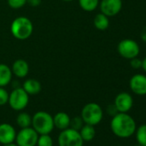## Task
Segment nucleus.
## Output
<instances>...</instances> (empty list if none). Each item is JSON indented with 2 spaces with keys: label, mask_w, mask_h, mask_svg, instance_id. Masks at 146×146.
I'll return each instance as SVG.
<instances>
[{
  "label": "nucleus",
  "mask_w": 146,
  "mask_h": 146,
  "mask_svg": "<svg viewBox=\"0 0 146 146\" xmlns=\"http://www.w3.org/2000/svg\"><path fill=\"white\" fill-rule=\"evenodd\" d=\"M80 8L87 12H92L99 6L100 0H78Z\"/></svg>",
  "instance_id": "19"
},
{
  "label": "nucleus",
  "mask_w": 146,
  "mask_h": 146,
  "mask_svg": "<svg viewBox=\"0 0 146 146\" xmlns=\"http://www.w3.org/2000/svg\"><path fill=\"white\" fill-rule=\"evenodd\" d=\"M135 146H141V145H139V144H137V145H135Z\"/></svg>",
  "instance_id": "33"
},
{
  "label": "nucleus",
  "mask_w": 146,
  "mask_h": 146,
  "mask_svg": "<svg viewBox=\"0 0 146 146\" xmlns=\"http://www.w3.org/2000/svg\"><path fill=\"white\" fill-rule=\"evenodd\" d=\"M12 74L18 78H24L28 76L29 72V63L22 58L17 59L11 66Z\"/></svg>",
  "instance_id": "13"
},
{
  "label": "nucleus",
  "mask_w": 146,
  "mask_h": 146,
  "mask_svg": "<svg viewBox=\"0 0 146 146\" xmlns=\"http://www.w3.org/2000/svg\"><path fill=\"white\" fill-rule=\"evenodd\" d=\"M142 68L146 72V57L142 60Z\"/></svg>",
  "instance_id": "30"
},
{
  "label": "nucleus",
  "mask_w": 146,
  "mask_h": 146,
  "mask_svg": "<svg viewBox=\"0 0 146 146\" xmlns=\"http://www.w3.org/2000/svg\"><path fill=\"white\" fill-rule=\"evenodd\" d=\"M107 112H108V113L110 115V116H114L115 114H117L119 112H118V110H117V108H115V106H114V104H111V105H109L108 108H107Z\"/></svg>",
  "instance_id": "27"
},
{
  "label": "nucleus",
  "mask_w": 146,
  "mask_h": 146,
  "mask_svg": "<svg viewBox=\"0 0 146 146\" xmlns=\"http://www.w3.org/2000/svg\"><path fill=\"white\" fill-rule=\"evenodd\" d=\"M29 102V96L23 89V87L13 89V90L9 95L8 104L15 111H23L27 108Z\"/></svg>",
  "instance_id": "5"
},
{
  "label": "nucleus",
  "mask_w": 146,
  "mask_h": 146,
  "mask_svg": "<svg viewBox=\"0 0 146 146\" xmlns=\"http://www.w3.org/2000/svg\"><path fill=\"white\" fill-rule=\"evenodd\" d=\"M39 134L36 131L29 126L26 128H21L17 133L16 142L18 146H36Z\"/></svg>",
  "instance_id": "8"
},
{
  "label": "nucleus",
  "mask_w": 146,
  "mask_h": 146,
  "mask_svg": "<svg viewBox=\"0 0 146 146\" xmlns=\"http://www.w3.org/2000/svg\"><path fill=\"white\" fill-rule=\"evenodd\" d=\"M34 31V26L31 20L26 17H19L15 18L11 25V35L19 40L29 39Z\"/></svg>",
  "instance_id": "2"
},
{
  "label": "nucleus",
  "mask_w": 146,
  "mask_h": 146,
  "mask_svg": "<svg viewBox=\"0 0 146 146\" xmlns=\"http://www.w3.org/2000/svg\"><path fill=\"white\" fill-rule=\"evenodd\" d=\"M94 26L100 31H104L109 27V17L103 13H99L94 17Z\"/></svg>",
  "instance_id": "17"
},
{
  "label": "nucleus",
  "mask_w": 146,
  "mask_h": 146,
  "mask_svg": "<svg viewBox=\"0 0 146 146\" xmlns=\"http://www.w3.org/2000/svg\"><path fill=\"white\" fill-rule=\"evenodd\" d=\"M11 68L5 64H0V87H6L12 80Z\"/></svg>",
  "instance_id": "16"
},
{
  "label": "nucleus",
  "mask_w": 146,
  "mask_h": 146,
  "mask_svg": "<svg viewBox=\"0 0 146 146\" xmlns=\"http://www.w3.org/2000/svg\"><path fill=\"white\" fill-rule=\"evenodd\" d=\"M84 143L79 131L70 127L61 131L58 137V146H84Z\"/></svg>",
  "instance_id": "6"
},
{
  "label": "nucleus",
  "mask_w": 146,
  "mask_h": 146,
  "mask_svg": "<svg viewBox=\"0 0 146 146\" xmlns=\"http://www.w3.org/2000/svg\"><path fill=\"white\" fill-rule=\"evenodd\" d=\"M101 12L108 17L118 15L122 9V0H102L99 4Z\"/></svg>",
  "instance_id": "9"
},
{
  "label": "nucleus",
  "mask_w": 146,
  "mask_h": 146,
  "mask_svg": "<svg viewBox=\"0 0 146 146\" xmlns=\"http://www.w3.org/2000/svg\"><path fill=\"white\" fill-rule=\"evenodd\" d=\"M17 124L20 128L29 127L32 125V116L26 112H21L17 117Z\"/></svg>",
  "instance_id": "20"
},
{
  "label": "nucleus",
  "mask_w": 146,
  "mask_h": 146,
  "mask_svg": "<svg viewBox=\"0 0 146 146\" xmlns=\"http://www.w3.org/2000/svg\"><path fill=\"white\" fill-rule=\"evenodd\" d=\"M41 84L34 78H29L23 84V89L29 94V96H35L41 91Z\"/></svg>",
  "instance_id": "15"
},
{
  "label": "nucleus",
  "mask_w": 146,
  "mask_h": 146,
  "mask_svg": "<svg viewBox=\"0 0 146 146\" xmlns=\"http://www.w3.org/2000/svg\"><path fill=\"white\" fill-rule=\"evenodd\" d=\"M36 146H53V140L49 134L39 135Z\"/></svg>",
  "instance_id": "22"
},
{
  "label": "nucleus",
  "mask_w": 146,
  "mask_h": 146,
  "mask_svg": "<svg viewBox=\"0 0 146 146\" xmlns=\"http://www.w3.org/2000/svg\"><path fill=\"white\" fill-rule=\"evenodd\" d=\"M81 118L84 124L96 125L103 119V110L102 107L96 102H90L84 106L81 111Z\"/></svg>",
  "instance_id": "4"
},
{
  "label": "nucleus",
  "mask_w": 146,
  "mask_h": 146,
  "mask_svg": "<svg viewBox=\"0 0 146 146\" xmlns=\"http://www.w3.org/2000/svg\"><path fill=\"white\" fill-rule=\"evenodd\" d=\"M7 4L11 9L18 10L27 4V0H7Z\"/></svg>",
  "instance_id": "24"
},
{
  "label": "nucleus",
  "mask_w": 146,
  "mask_h": 146,
  "mask_svg": "<svg viewBox=\"0 0 146 146\" xmlns=\"http://www.w3.org/2000/svg\"><path fill=\"white\" fill-rule=\"evenodd\" d=\"M62 1H64V2H72V1H74V0H62Z\"/></svg>",
  "instance_id": "32"
},
{
  "label": "nucleus",
  "mask_w": 146,
  "mask_h": 146,
  "mask_svg": "<svg viewBox=\"0 0 146 146\" xmlns=\"http://www.w3.org/2000/svg\"><path fill=\"white\" fill-rule=\"evenodd\" d=\"M119 54L126 59H131L138 56L140 48L137 41L131 39H125L119 41L117 46Z\"/></svg>",
  "instance_id": "7"
},
{
  "label": "nucleus",
  "mask_w": 146,
  "mask_h": 146,
  "mask_svg": "<svg viewBox=\"0 0 146 146\" xmlns=\"http://www.w3.org/2000/svg\"><path fill=\"white\" fill-rule=\"evenodd\" d=\"M53 117V124L54 127L58 128L60 131L67 129L70 127V118L69 114L65 112H58Z\"/></svg>",
  "instance_id": "14"
},
{
  "label": "nucleus",
  "mask_w": 146,
  "mask_h": 146,
  "mask_svg": "<svg viewBox=\"0 0 146 146\" xmlns=\"http://www.w3.org/2000/svg\"><path fill=\"white\" fill-rule=\"evenodd\" d=\"M27 4L32 7H38L41 4V0H27Z\"/></svg>",
  "instance_id": "28"
},
{
  "label": "nucleus",
  "mask_w": 146,
  "mask_h": 146,
  "mask_svg": "<svg viewBox=\"0 0 146 146\" xmlns=\"http://www.w3.org/2000/svg\"><path fill=\"white\" fill-rule=\"evenodd\" d=\"M110 128L116 137L128 138L135 134L137 125L135 119L127 113H118L112 117Z\"/></svg>",
  "instance_id": "1"
},
{
  "label": "nucleus",
  "mask_w": 146,
  "mask_h": 146,
  "mask_svg": "<svg viewBox=\"0 0 146 146\" xmlns=\"http://www.w3.org/2000/svg\"><path fill=\"white\" fill-rule=\"evenodd\" d=\"M3 146H18V145L15 143H7V144H3Z\"/></svg>",
  "instance_id": "31"
},
{
  "label": "nucleus",
  "mask_w": 146,
  "mask_h": 146,
  "mask_svg": "<svg viewBox=\"0 0 146 146\" xmlns=\"http://www.w3.org/2000/svg\"><path fill=\"white\" fill-rule=\"evenodd\" d=\"M130 89L137 96L146 95V76L143 74H135L130 79Z\"/></svg>",
  "instance_id": "11"
},
{
  "label": "nucleus",
  "mask_w": 146,
  "mask_h": 146,
  "mask_svg": "<svg viewBox=\"0 0 146 146\" xmlns=\"http://www.w3.org/2000/svg\"><path fill=\"white\" fill-rule=\"evenodd\" d=\"M119 113H128L133 106V98L127 92L118 94L113 102Z\"/></svg>",
  "instance_id": "10"
},
{
  "label": "nucleus",
  "mask_w": 146,
  "mask_h": 146,
  "mask_svg": "<svg viewBox=\"0 0 146 146\" xmlns=\"http://www.w3.org/2000/svg\"><path fill=\"white\" fill-rule=\"evenodd\" d=\"M17 137V131L14 126L9 123L0 124V143L7 144L14 143Z\"/></svg>",
  "instance_id": "12"
},
{
  "label": "nucleus",
  "mask_w": 146,
  "mask_h": 146,
  "mask_svg": "<svg viewBox=\"0 0 146 146\" xmlns=\"http://www.w3.org/2000/svg\"><path fill=\"white\" fill-rule=\"evenodd\" d=\"M140 38L144 43H146V26L142 29L140 33Z\"/></svg>",
  "instance_id": "29"
},
{
  "label": "nucleus",
  "mask_w": 146,
  "mask_h": 146,
  "mask_svg": "<svg viewBox=\"0 0 146 146\" xmlns=\"http://www.w3.org/2000/svg\"><path fill=\"white\" fill-rule=\"evenodd\" d=\"M137 144L146 146V124L139 125L135 131Z\"/></svg>",
  "instance_id": "21"
},
{
  "label": "nucleus",
  "mask_w": 146,
  "mask_h": 146,
  "mask_svg": "<svg viewBox=\"0 0 146 146\" xmlns=\"http://www.w3.org/2000/svg\"><path fill=\"white\" fill-rule=\"evenodd\" d=\"M119 146H121V145H119Z\"/></svg>",
  "instance_id": "34"
},
{
  "label": "nucleus",
  "mask_w": 146,
  "mask_h": 146,
  "mask_svg": "<svg viewBox=\"0 0 146 146\" xmlns=\"http://www.w3.org/2000/svg\"><path fill=\"white\" fill-rule=\"evenodd\" d=\"M32 127L39 135L50 134L53 128V117L46 111H38L32 116Z\"/></svg>",
  "instance_id": "3"
},
{
  "label": "nucleus",
  "mask_w": 146,
  "mask_h": 146,
  "mask_svg": "<svg viewBox=\"0 0 146 146\" xmlns=\"http://www.w3.org/2000/svg\"><path fill=\"white\" fill-rule=\"evenodd\" d=\"M10 93L5 89V87H0V106H5L8 103Z\"/></svg>",
  "instance_id": "25"
},
{
  "label": "nucleus",
  "mask_w": 146,
  "mask_h": 146,
  "mask_svg": "<svg viewBox=\"0 0 146 146\" xmlns=\"http://www.w3.org/2000/svg\"><path fill=\"white\" fill-rule=\"evenodd\" d=\"M130 60H131L130 64H131V68L136 69V70L142 68V60H141L140 58H138L137 57L133 58H131V59H130Z\"/></svg>",
  "instance_id": "26"
},
{
  "label": "nucleus",
  "mask_w": 146,
  "mask_h": 146,
  "mask_svg": "<svg viewBox=\"0 0 146 146\" xmlns=\"http://www.w3.org/2000/svg\"><path fill=\"white\" fill-rule=\"evenodd\" d=\"M79 133L84 142H90L94 139L96 134V131L94 125L84 124L83 127L79 130Z\"/></svg>",
  "instance_id": "18"
},
{
  "label": "nucleus",
  "mask_w": 146,
  "mask_h": 146,
  "mask_svg": "<svg viewBox=\"0 0 146 146\" xmlns=\"http://www.w3.org/2000/svg\"><path fill=\"white\" fill-rule=\"evenodd\" d=\"M84 125V122L83 120V119L80 117H74L73 119H70V127L74 129V130H77V131H79L83 125Z\"/></svg>",
  "instance_id": "23"
}]
</instances>
